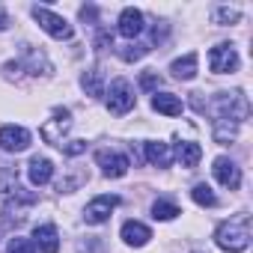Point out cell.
I'll return each instance as SVG.
<instances>
[{
	"label": "cell",
	"mask_w": 253,
	"mask_h": 253,
	"mask_svg": "<svg viewBox=\"0 0 253 253\" xmlns=\"http://www.w3.org/2000/svg\"><path fill=\"white\" fill-rule=\"evenodd\" d=\"M214 238H217V247H220V250H226V253H241V250H247V244H250V223H247V220H226V223L217 226Z\"/></svg>",
	"instance_id": "obj_1"
},
{
	"label": "cell",
	"mask_w": 253,
	"mask_h": 253,
	"mask_svg": "<svg viewBox=\"0 0 253 253\" xmlns=\"http://www.w3.org/2000/svg\"><path fill=\"white\" fill-rule=\"evenodd\" d=\"M134 89H131V84L125 81V78H119V81H113L110 84V89H107V110L113 113V116H122V113H128L131 107H134Z\"/></svg>",
	"instance_id": "obj_2"
},
{
	"label": "cell",
	"mask_w": 253,
	"mask_h": 253,
	"mask_svg": "<svg viewBox=\"0 0 253 253\" xmlns=\"http://www.w3.org/2000/svg\"><path fill=\"white\" fill-rule=\"evenodd\" d=\"M33 18H36V24H39L45 33H51L54 39H72V36H75L72 24H69L63 15H57V12H51V9H45V6H33Z\"/></svg>",
	"instance_id": "obj_3"
},
{
	"label": "cell",
	"mask_w": 253,
	"mask_h": 253,
	"mask_svg": "<svg viewBox=\"0 0 253 253\" xmlns=\"http://www.w3.org/2000/svg\"><path fill=\"white\" fill-rule=\"evenodd\" d=\"M95 161H98V167H101V173L107 179H122L125 173H128V167H131L128 158H125L122 152H113V149H98Z\"/></svg>",
	"instance_id": "obj_4"
},
{
	"label": "cell",
	"mask_w": 253,
	"mask_h": 253,
	"mask_svg": "<svg viewBox=\"0 0 253 253\" xmlns=\"http://www.w3.org/2000/svg\"><path fill=\"white\" fill-rule=\"evenodd\" d=\"M69 128H72V113L63 110V107H57L54 116L42 125V137H45L48 143H54V146H63V134H66Z\"/></svg>",
	"instance_id": "obj_5"
},
{
	"label": "cell",
	"mask_w": 253,
	"mask_h": 253,
	"mask_svg": "<svg viewBox=\"0 0 253 253\" xmlns=\"http://www.w3.org/2000/svg\"><path fill=\"white\" fill-rule=\"evenodd\" d=\"M235 66H238V54H235V48L232 45H217V48H211L209 51V69L214 72V75H226V72H235Z\"/></svg>",
	"instance_id": "obj_6"
},
{
	"label": "cell",
	"mask_w": 253,
	"mask_h": 253,
	"mask_svg": "<svg viewBox=\"0 0 253 253\" xmlns=\"http://www.w3.org/2000/svg\"><path fill=\"white\" fill-rule=\"evenodd\" d=\"M0 146L6 152H24L30 146V131L21 125H3L0 128Z\"/></svg>",
	"instance_id": "obj_7"
},
{
	"label": "cell",
	"mask_w": 253,
	"mask_h": 253,
	"mask_svg": "<svg viewBox=\"0 0 253 253\" xmlns=\"http://www.w3.org/2000/svg\"><path fill=\"white\" fill-rule=\"evenodd\" d=\"M119 206V197H113V194H104V197H95L89 206H86V211H84V217H86V223H104L107 217H110V211Z\"/></svg>",
	"instance_id": "obj_8"
},
{
	"label": "cell",
	"mask_w": 253,
	"mask_h": 253,
	"mask_svg": "<svg viewBox=\"0 0 253 253\" xmlns=\"http://www.w3.org/2000/svg\"><path fill=\"white\" fill-rule=\"evenodd\" d=\"M214 179L223 185V188H229V191H235L238 185H241V170H238V164L235 161H229V158H214Z\"/></svg>",
	"instance_id": "obj_9"
},
{
	"label": "cell",
	"mask_w": 253,
	"mask_h": 253,
	"mask_svg": "<svg viewBox=\"0 0 253 253\" xmlns=\"http://www.w3.org/2000/svg\"><path fill=\"white\" fill-rule=\"evenodd\" d=\"M116 30H119L125 39H134V36H140V33H143V12H140V9H122Z\"/></svg>",
	"instance_id": "obj_10"
},
{
	"label": "cell",
	"mask_w": 253,
	"mask_h": 253,
	"mask_svg": "<svg viewBox=\"0 0 253 253\" xmlns=\"http://www.w3.org/2000/svg\"><path fill=\"white\" fill-rule=\"evenodd\" d=\"M149 238H152V232H149L146 223H140V220H125V223H122V241H125V244L143 247Z\"/></svg>",
	"instance_id": "obj_11"
},
{
	"label": "cell",
	"mask_w": 253,
	"mask_h": 253,
	"mask_svg": "<svg viewBox=\"0 0 253 253\" xmlns=\"http://www.w3.org/2000/svg\"><path fill=\"white\" fill-rule=\"evenodd\" d=\"M33 247H39L42 253H57L60 250V238H57V229L51 223H42L33 229Z\"/></svg>",
	"instance_id": "obj_12"
},
{
	"label": "cell",
	"mask_w": 253,
	"mask_h": 253,
	"mask_svg": "<svg viewBox=\"0 0 253 253\" xmlns=\"http://www.w3.org/2000/svg\"><path fill=\"white\" fill-rule=\"evenodd\" d=\"M27 176H30V182L36 185V188H42V185H48L51 179H54V164L48 161V158H33L30 161V167H27Z\"/></svg>",
	"instance_id": "obj_13"
},
{
	"label": "cell",
	"mask_w": 253,
	"mask_h": 253,
	"mask_svg": "<svg viewBox=\"0 0 253 253\" xmlns=\"http://www.w3.org/2000/svg\"><path fill=\"white\" fill-rule=\"evenodd\" d=\"M197 63H200V57L191 51V54H185V57L173 60L170 72H173V78H179V81H191V78L197 75Z\"/></svg>",
	"instance_id": "obj_14"
},
{
	"label": "cell",
	"mask_w": 253,
	"mask_h": 253,
	"mask_svg": "<svg viewBox=\"0 0 253 253\" xmlns=\"http://www.w3.org/2000/svg\"><path fill=\"white\" fill-rule=\"evenodd\" d=\"M152 107H155L158 113H164V116H179V113H182V101H179V95H173V92H155V95H152Z\"/></svg>",
	"instance_id": "obj_15"
},
{
	"label": "cell",
	"mask_w": 253,
	"mask_h": 253,
	"mask_svg": "<svg viewBox=\"0 0 253 253\" xmlns=\"http://www.w3.org/2000/svg\"><path fill=\"white\" fill-rule=\"evenodd\" d=\"M146 158H149V164H155V167H170L173 152H170V146H167V143L152 140V143H146Z\"/></svg>",
	"instance_id": "obj_16"
},
{
	"label": "cell",
	"mask_w": 253,
	"mask_h": 253,
	"mask_svg": "<svg viewBox=\"0 0 253 253\" xmlns=\"http://www.w3.org/2000/svg\"><path fill=\"white\" fill-rule=\"evenodd\" d=\"M176 155H179L182 167H197V164H200V158H203V146H200V143H191V140H185V143H179Z\"/></svg>",
	"instance_id": "obj_17"
},
{
	"label": "cell",
	"mask_w": 253,
	"mask_h": 253,
	"mask_svg": "<svg viewBox=\"0 0 253 253\" xmlns=\"http://www.w3.org/2000/svg\"><path fill=\"white\" fill-rule=\"evenodd\" d=\"M81 86L92 95V98H98V95H104V86H101V72L98 69H89V72H84V78H81Z\"/></svg>",
	"instance_id": "obj_18"
},
{
	"label": "cell",
	"mask_w": 253,
	"mask_h": 253,
	"mask_svg": "<svg viewBox=\"0 0 253 253\" xmlns=\"http://www.w3.org/2000/svg\"><path fill=\"white\" fill-rule=\"evenodd\" d=\"M176 214H182L176 203H167V200H158V203L152 206V217H155V220H173Z\"/></svg>",
	"instance_id": "obj_19"
},
{
	"label": "cell",
	"mask_w": 253,
	"mask_h": 253,
	"mask_svg": "<svg viewBox=\"0 0 253 253\" xmlns=\"http://www.w3.org/2000/svg\"><path fill=\"white\" fill-rule=\"evenodd\" d=\"M191 197H194V203L197 206H214L217 203V197H214V191L206 185V182H200V185H194V191H191Z\"/></svg>",
	"instance_id": "obj_20"
},
{
	"label": "cell",
	"mask_w": 253,
	"mask_h": 253,
	"mask_svg": "<svg viewBox=\"0 0 253 253\" xmlns=\"http://www.w3.org/2000/svg\"><path fill=\"white\" fill-rule=\"evenodd\" d=\"M146 54H149V45H125V48H119V57L125 63H134V60H140Z\"/></svg>",
	"instance_id": "obj_21"
},
{
	"label": "cell",
	"mask_w": 253,
	"mask_h": 253,
	"mask_svg": "<svg viewBox=\"0 0 253 253\" xmlns=\"http://www.w3.org/2000/svg\"><path fill=\"white\" fill-rule=\"evenodd\" d=\"M6 253H36V247H33V241L30 238H12L9 241V247H6Z\"/></svg>",
	"instance_id": "obj_22"
},
{
	"label": "cell",
	"mask_w": 253,
	"mask_h": 253,
	"mask_svg": "<svg viewBox=\"0 0 253 253\" xmlns=\"http://www.w3.org/2000/svg\"><path fill=\"white\" fill-rule=\"evenodd\" d=\"M214 21H217V24L238 21V9H226V6H223V9H217V12H214Z\"/></svg>",
	"instance_id": "obj_23"
},
{
	"label": "cell",
	"mask_w": 253,
	"mask_h": 253,
	"mask_svg": "<svg viewBox=\"0 0 253 253\" xmlns=\"http://www.w3.org/2000/svg\"><path fill=\"white\" fill-rule=\"evenodd\" d=\"M140 84H143V89H155V86L161 84V78H158L155 72H146V75L140 78Z\"/></svg>",
	"instance_id": "obj_24"
},
{
	"label": "cell",
	"mask_w": 253,
	"mask_h": 253,
	"mask_svg": "<svg viewBox=\"0 0 253 253\" xmlns=\"http://www.w3.org/2000/svg\"><path fill=\"white\" fill-rule=\"evenodd\" d=\"M63 149L69 155H81V152H86V143L84 140H72V143H63Z\"/></svg>",
	"instance_id": "obj_25"
},
{
	"label": "cell",
	"mask_w": 253,
	"mask_h": 253,
	"mask_svg": "<svg viewBox=\"0 0 253 253\" xmlns=\"http://www.w3.org/2000/svg\"><path fill=\"white\" fill-rule=\"evenodd\" d=\"M81 18H84V21H92V18H95V9H92V6H84V9H81Z\"/></svg>",
	"instance_id": "obj_26"
},
{
	"label": "cell",
	"mask_w": 253,
	"mask_h": 253,
	"mask_svg": "<svg viewBox=\"0 0 253 253\" xmlns=\"http://www.w3.org/2000/svg\"><path fill=\"white\" fill-rule=\"evenodd\" d=\"M6 27H9V18H6L3 9H0V30H6Z\"/></svg>",
	"instance_id": "obj_27"
}]
</instances>
